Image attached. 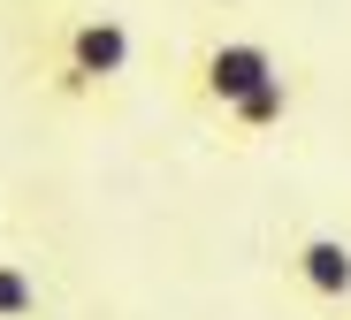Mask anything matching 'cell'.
<instances>
[{
	"mask_svg": "<svg viewBox=\"0 0 351 320\" xmlns=\"http://www.w3.org/2000/svg\"><path fill=\"white\" fill-rule=\"evenodd\" d=\"M282 77V61L260 46V38H214L199 61H191V92H199V107H214V114H229L237 99H252L260 84H275Z\"/></svg>",
	"mask_w": 351,
	"mask_h": 320,
	"instance_id": "6da1fadb",
	"label": "cell"
},
{
	"mask_svg": "<svg viewBox=\"0 0 351 320\" xmlns=\"http://www.w3.org/2000/svg\"><path fill=\"white\" fill-rule=\"evenodd\" d=\"M130 23L123 16H77L69 31H62V92H99V84H114V77H130Z\"/></svg>",
	"mask_w": 351,
	"mask_h": 320,
	"instance_id": "7a4b0ae2",
	"label": "cell"
},
{
	"mask_svg": "<svg viewBox=\"0 0 351 320\" xmlns=\"http://www.w3.org/2000/svg\"><path fill=\"white\" fill-rule=\"evenodd\" d=\"M290 275L321 305H351V244L343 236H298L290 244Z\"/></svg>",
	"mask_w": 351,
	"mask_h": 320,
	"instance_id": "3957f363",
	"label": "cell"
},
{
	"mask_svg": "<svg viewBox=\"0 0 351 320\" xmlns=\"http://www.w3.org/2000/svg\"><path fill=\"white\" fill-rule=\"evenodd\" d=\"M282 114H290V84L275 77V84H260L252 99H237V107H229L221 122H229V130H237V138H260V130H275Z\"/></svg>",
	"mask_w": 351,
	"mask_h": 320,
	"instance_id": "277c9868",
	"label": "cell"
},
{
	"mask_svg": "<svg viewBox=\"0 0 351 320\" xmlns=\"http://www.w3.org/2000/svg\"><path fill=\"white\" fill-rule=\"evenodd\" d=\"M38 275L23 260H0V320H38Z\"/></svg>",
	"mask_w": 351,
	"mask_h": 320,
	"instance_id": "5b68a950",
	"label": "cell"
}]
</instances>
